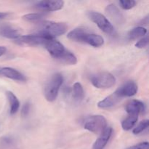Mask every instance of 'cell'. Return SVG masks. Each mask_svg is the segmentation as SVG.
<instances>
[{"label": "cell", "instance_id": "1", "mask_svg": "<svg viewBox=\"0 0 149 149\" xmlns=\"http://www.w3.org/2000/svg\"><path fill=\"white\" fill-rule=\"evenodd\" d=\"M67 37L74 42L88 44L94 47H99L104 44V39L101 36L94 33H90L82 28H77L71 31L67 35Z\"/></svg>", "mask_w": 149, "mask_h": 149}, {"label": "cell", "instance_id": "2", "mask_svg": "<svg viewBox=\"0 0 149 149\" xmlns=\"http://www.w3.org/2000/svg\"><path fill=\"white\" fill-rule=\"evenodd\" d=\"M67 31L68 26L65 23L45 20L39 23V31L37 33L44 34L49 39H55L56 36L66 33Z\"/></svg>", "mask_w": 149, "mask_h": 149}, {"label": "cell", "instance_id": "3", "mask_svg": "<svg viewBox=\"0 0 149 149\" xmlns=\"http://www.w3.org/2000/svg\"><path fill=\"white\" fill-rule=\"evenodd\" d=\"M63 83V77L60 73L51 76L44 87V95L48 102H53L57 99L61 87Z\"/></svg>", "mask_w": 149, "mask_h": 149}, {"label": "cell", "instance_id": "4", "mask_svg": "<svg viewBox=\"0 0 149 149\" xmlns=\"http://www.w3.org/2000/svg\"><path fill=\"white\" fill-rule=\"evenodd\" d=\"M91 83L97 89L111 88L116 84V78L110 72L103 71L92 76Z\"/></svg>", "mask_w": 149, "mask_h": 149}, {"label": "cell", "instance_id": "5", "mask_svg": "<svg viewBox=\"0 0 149 149\" xmlns=\"http://www.w3.org/2000/svg\"><path fill=\"white\" fill-rule=\"evenodd\" d=\"M84 127L93 133L100 134L107 127V121L102 115H93L86 119Z\"/></svg>", "mask_w": 149, "mask_h": 149}, {"label": "cell", "instance_id": "6", "mask_svg": "<svg viewBox=\"0 0 149 149\" xmlns=\"http://www.w3.org/2000/svg\"><path fill=\"white\" fill-rule=\"evenodd\" d=\"M87 15L91 21H93L98 26V28L102 31L108 34L113 33V25L109 21V19L103 14L96 11H88Z\"/></svg>", "mask_w": 149, "mask_h": 149}, {"label": "cell", "instance_id": "7", "mask_svg": "<svg viewBox=\"0 0 149 149\" xmlns=\"http://www.w3.org/2000/svg\"><path fill=\"white\" fill-rule=\"evenodd\" d=\"M52 39L47 37L42 33H36L33 34L21 35L15 42L20 45H27V46H38V45H45L48 41Z\"/></svg>", "mask_w": 149, "mask_h": 149}, {"label": "cell", "instance_id": "8", "mask_svg": "<svg viewBox=\"0 0 149 149\" xmlns=\"http://www.w3.org/2000/svg\"><path fill=\"white\" fill-rule=\"evenodd\" d=\"M45 47L49 55L55 59L59 58L65 51V47L63 46V45L55 39L48 41L45 45Z\"/></svg>", "mask_w": 149, "mask_h": 149}, {"label": "cell", "instance_id": "9", "mask_svg": "<svg viewBox=\"0 0 149 149\" xmlns=\"http://www.w3.org/2000/svg\"><path fill=\"white\" fill-rule=\"evenodd\" d=\"M138 90V84L132 81H128L125 82L123 85L116 90V93L122 98L125 97H132L135 95Z\"/></svg>", "mask_w": 149, "mask_h": 149}, {"label": "cell", "instance_id": "10", "mask_svg": "<svg viewBox=\"0 0 149 149\" xmlns=\"http://www.w3.org/2000/svg\"><path fill=\"white\" fill-rule=\"evenodd\" d=\"M64 1L61 0H54V1H41L36 4V8L42 11H57L63 7Z\"/></svg>", "mask_w": 149, "mask_h": 149}, {"label": "cell", "instance_id": "11", "mask_svg": "<svg viewBox=\"0 0 149 149\" xmlns=\"http://www.w3.org/2000/svg\"><path fill=\"white\" fill-rule=\"evenodd\" d=\"M0 76L7 77L14 81L25 82L26 77L22 73L11 67H0Z\"/></svg>", "mask_w": 149, "mask_h": 149}, {"label": "cell", "instance_id": "12", "mask_svg": "<svg viewBox=\"0 0 149 149\" xmlns=\"http://www.w3.org/2000/svg\"><path fill=\"white\" fill-rule=\"evenodd\" d=\"M106 13L107 15L116 24H123L125 22V17L115 4H109L106 7Z\"/></svg>", "mask_w": 149, "mask_h": 149}, {"label": "cell", "instance_id": "13", "mask_svg": "<svg viewBox=\"0 0 149 149\" xmlns=\"http://www.w3.org/2000/svg\"><path fill=\"white\" fill-rule=\"evenodd\" d=\"M112 133H113V129L111 127H106L100 134V136L94 143L93 149H104L106 146L107 145L108 142L110 140Z\"/></svg>", "mask_w": 149, "mask_h": 149}, {"label": "cell", "instance_id": "14", "mask_svg": "<svg viewBox=\"0 0 149 149\" xmlns=\"http://www.w3.org/2000/svg\"><path fill=\"white\" fill-rule=\"evenodd\" d=\"M21 36L19 29L10 25H3L0 26V36L7 38V39L16 40Z\"/></svg>", "mask_w": 149, "mask_h": 149}, {"label": "cell", "instance_id": "15", "mask_svg": "<svg viewBox=\"0 0 149 149\" xmlns=\"http://www.w3.org/2000/svg\"><path fill=\"white\" fill-rule=\"evenodd\" d=\"M125 110L130 115H137L145 111V106L143 103L138 100H132L127 103Z\"/></svg>", "mask_w": 149, "mask_h": 149}, {"label": "cell", "instance_id": "16", "mask_svg": "<svg viewBox=\"0 0 149 149\" xmlns=\"http://www.w3.org/2000/svg\"><path fill=\"white\" fill-rule=\"evenodd\" d=\"M121 100H122V97L116 92H114L111 95L107 96L104 99L99 101L97 103V107L102 109H109V108L113 107L115 105L117 104Z\"/></svg>", "mask_w": 149, "mask_h": 149}, {"label": "cell", "instance_id": "17", "mask_svg": "<svg viewBox=\"0 0 149 149\" xmlns=\"http://www.w3.org/2000/svg\"><path fill=\"white\" fill-rule=\"evenodd\" d=\"M6 95H7L10 106V113L15 114V113H17L20 108V101L13 92L7 91L6 93Z\"/></svg>", "mask_w": 149, "mask_h": 149}, {"label": "cell", "instance_id": "18", "mask_svg": "<svg viewBox=\"0 0 149 149\" xmlns=\"http://www.w3.org/2000/svg\"><path fill=\"white\" fill-rule=\"evenodd\" d=\"M57 60L67 65H76L77 63V58L76 55L66 49Z\"/></svg>", "mask_w": 149, "mask_h": 149}, {"label": "cell", "instance_id": "19", "mask_svg": "<svg viewBox=\"0 0 149 149\" xmlns=\"http://www.w3.org/2000/svg\"><path fill=\"white\" fill-rule=\"evenodd\" d=\"M73 91V97L74 100L77 102H81L84 99V91L82 85L81 83L76 82L73 85L72 88Z\"/></svg>", "mask_w": 149, "mask_h": 149}, {"label": "cell", "instance_id": "20", "mask_svg": "<svg viewBox=\"0 0 149 149\" xmlns=\"http://www.w3.org/2000/svg\"><path fill=\"white\" fill-rule=\"evenodd\" d=\"M147 33V29L142 26H138L134 28L128 33V38L130 40H135L140 37L144 36Z\"/></svg>", "mask_w": 149, "mask_h": 149}, {"label": "cell", "instance_id": "21", "mask_svg": "<svg viewBox=\"0 0 149 149\" xmlns=\"http://www.w3.org/2000/svg\"><path fill=\"white\" fill-rule=\"evenodd\" d=\"M138 117L137 115H130L127 118L122 122V127L124 130L128 131L133 128L136 122H138Z\"/></svg>", "mask_w": 149, "mask_h": 149}, {"label": "cell", "instance_id": "22", "mask_svg": "<svg viewBox=\"0 0 149 149\" xmlns=\"http://www.w3.org/2000/svg\"><path fill=\"white\" fill-rule=\"evenodd\" d=\"M45 17L43 14L42 13H29L26 14L22 17V18L26 22L29 23H38V22L42 21V18Z\"/></svg>", "mask_w": 149, "mask_h": 149}, {"label": "cell", "instance_id": "23", "mask_svg": "<svg viewBox=\"0 0 149 149\" xmlns=\"http://www.w3.org/2000/svg\"><path fill=\"white\" fill-rule=\"evenodd\" d=\"M149 125V121L148 119H145V120H143L140 122L138 125V126L135 128H134V130H132V132L135 135H138V134L141 133L142 132H143L145 130H146L148 127Z\"/></svg>", "mask_w": 149, "mask_h": 149}, {"label": "cell", "instance_id": "24", "mask_svg": "<svg viewBox=\"0 0 149 149\" xmlns=\"http://www.w3.org/2000/svg\"><path fill=\"white\" fill-rule=\"evenodd\" d=\"M14 143L13 138L9 136H4L0 139V148H6L11 146Z\"/></svg>", "mask_w": 149, "mask_h": 149}, {"label": "cell", "instance_id": "25", "mask_svg": "<svg viewBox=\"0 0 149 149\" xmlns=\"http://www.w3.org/2000/svg\"><path fill=\"white\" fill-rule=\"evenodd\" d=\"M136 4V1L134 0H121L119 1V5L124 10H130L133 8Z\"/></svg>", "mask_w": 149, "mask_h": 149}, {"label": "cell", "instance_id": "26", "mask_svg": "<svg viewBox=\"0 0 149 149\" xmlns=\"http://www.w3.org/2000/svg\"><path fill=\"white\" fill-rule=\"evenodd\" d=\"M148 36H145V37L142 38L141 39H140L136 44H135V47L137 48H139V49H143V48H145L148 45Z\"/></svg>", "mask_w": 149, "mask_h": 149}, {"label": "cell", "instance_id": "27", "mask_svg": "<svg viewBox=\"0 0 149 149\" xmlns=\"http://www.w3.org/2000/svg\"><path fill=\"white\" fill-rule=\"evenodd\" d=\"M31 110V104L30 103L27 102V103H25L21 109V115L23 116V117H26L29 115V112H30Z\"/></svg>", "mask_w": 149, "mask_h": 149}, {"label": "cell", "instance_id": "28", "mask_svg": "<svg viewBox=\"0 0 149 149\" xmlns=\"http://www.w3.org/2000/svg\"><path fill=\"white\" fill-rule=\"evenodd\" d=\"M149 148V143L148 142H142L140 143L136 144L135 146L129 147L126 149H148Z\"/></svg>", "mask_w": 149, "mask_h": 149}, {"label": "cell", "instance_id": "29", "mask_svg": "<svg viewBox=\"0 0 149 149\" xmlns=\"http://www.w3.org/2000/svg\"><path fill=\"white\" fill-rule=\"evenodd\" d=\"M7 52V48L4 46H0V57L2 56Z\"/></svg>", "mask_w": 149, "mask_h": 149}, {"label": "cell", "instance_id": "30", "mask_svg": "<svg viewBox=\"0 0 149 149\" xmlns=\"http://www.w3.org/2000/svg\"><path fill=\"white\" fill-rule=\"evenodd\" d=\"M7 15V13H2V12H0V20L4 18Z\"/></svg>", "mask_w": 149, "mask_h": 149}]
</instances>
